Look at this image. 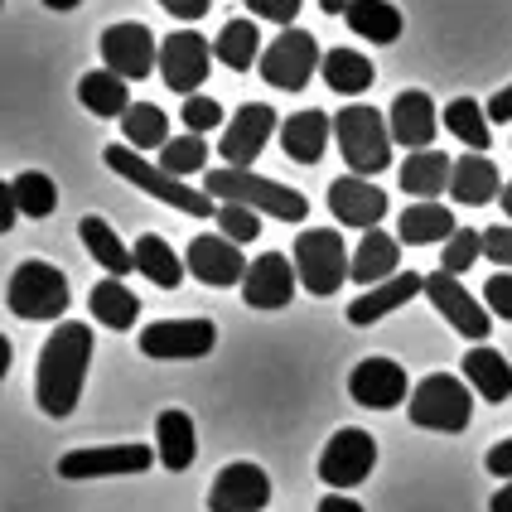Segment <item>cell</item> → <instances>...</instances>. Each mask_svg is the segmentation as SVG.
<instances>
[{
    "mask_svg": "<svg viewBox=\"0 0 512 512\" xmlns=\"http://www.w3.org/2000/svg\"><path fill=\"white\" fill-rule=\"evenodd\" d=\"M92 329L78 324V319H63L44 353H39V368H34V397H39V411L54 416V421H68L78 411V397H83L87 382V363H92Z\"/></svg>",
    "mask_w": 512,
    "mask_h": 512,
    "instance_id": "6da1fadb",
    "label": "cell"
},
{
    "mask_svg": "<svg viewBox=\"0 0 512 512\" xmlns=\"http://www.w3.org/2000/svg\"><path fill=\"white\" fill-rule=\"evenodd\" d=\"M203 194H213L223 203H247L261 218H281V223H305L310 218V199L300 189L276 184V179H266L256 170H232V165L208 170L203 174Z\"/></svg>",
    "mask_w": 512,
    "mask_h": 512,
    "instance_id": "7a4b0ae2",
    "label": "cell"
},
{
    "mask_svg": "<svg viewBox=\"0 0 512 512\" xmlns=\"http://www.w3.org/2000/svg\"><path fill=\"white\" fill-rule=\"evenodd\" d=\"M334 141H339V155L348 160V174L358 179H372V174L392 170V126H387V112H377L368 102H353L334 112Z\"/></svg>",
    "mask_w": 512,
    "mask_h": 512,
    "instance_id": "3957f363",
    "label": "cell"
},
{
    "mask_svg": "<svg viewBox=\"0 0 512 512\" xmlns=\"http://www.w3.org/2000/svg\"><path fill=\"white\" fill-rule=\"evenodd\" d=\"M406 416H411V426L421 430L459 435L474 421V392H469V382H459L455 372H430V377L416 382V392L406 401Z\"/></svg>",
    "mask_w": 512,
    "mask_h": 512,
    "instance_id": "277c9868",
    "label": "cell"
},
{
    "mask_svg": "<svg viewBox=\"0 0 512 512\" xmlns=\"http://www.w3.org/2000/svg\"><path fill=\"white\" fill-rule=\"evenodd\" d=\"M107 170L121 174V179H131L141 194H150V199L170 203V208H179V213H189V218H218V203H213V194H203V189H189L184 179H174V174H165L160 165H145L141 155H131L126 150V141L121 145H107Z\"/></svg>",
    "mask_w": 512,
    "mask_h": 512,
    "instance_id": "5b68a950",
    "label": "cell"
},
{
    "mask_svg": "<svg viewBox=\"0 0 512 512\" xmlns=\"http://www.w3.org/2000/svg\"><path fill=\"white\" fill-rule=\"evenodd\" d=\"M295 271H300V285L310 295H339L343 281H353V256L343 252V237L329 228H310L295 237Z\"/></svg>",
    "mask_w": 512,
    "mask_h": 512,
    "instance_id": "8992f818",
    "label": "cell"
},
{
    "mask_svg": "<svg viewBox=\"0 0 512 512\" xmlns=\"http://www.w3.org/2000/svg\"><path fill=\"white\" fill-rule=\"evenodd\" d=\"M5 310L20 314V319H63V310H68L63 271L49 261H20L5 285Z\"/></svg>",
    "mask_w": 512,
    "mask_h": 512,
    "instance_id": "52a82bcc",
    "label": "cell"
},
{
    "mask_svg": "<svg viewBox=\"0 0 512 512\" xmlns=\"http://www.w3.org/2000/svg\"><path fill=\"white\" fill-rule=\"evenodd\" d=\"M256 68H261V78L271 87L300 92V87L314 78V68H324V58H319L314 34H305V29H281V39L266 44V54H261Z\"/></svg>",
    "mask_w": 512,
    "mask_h": 512,
    "instance_id": "ba28073f",
    "label": "cell"
},
{
    "mask_svg": "<svg viewBox=\"0 0 512 512\" xmlns=\"http://www.w3.org/2000/svg\"><path fill=\"white\" fill-rule=\"evenodd\" d=\"M372 464H377V440H372L368 430L343 426L329 435V445H324V455H319V479L334 488V493H343V488L363 484L372 474Z\"/></svg>",
    "mask_w": 512,
    "mask_h": 512,
    "instance_id": "9c48e42d",
    "label": "cell"
},
{
    "mask_svg": "<svg viewBox=\"0 0 512 512\" xmlns=\"http://www.w3.org/2000/svg\"><path fill=\"white\" fill-rule=\"evenodd\" d=\"M208 68H213V44L203 39L199 29H174V34H165V44H160V78H165V87L184 92V102L199 97Z\"/></svg>",
    "mask_w": 512,
    "mask_h": 512,
    "instance_id": "30bf717a",
    "label": "cell"
},
{
    "mask_svg": "<svg viewBox=\"0 0 512 512\" xmlns=\"http://www.w3.org/2000/svg\"><path fill=\"white\" fill-rule=\"evenodd\" d=\"M102 63H107V73L136 83V78L160 73V44L141 20H126V25L102 29Z\"/></svg>",
    "mask_w": 512,
    "mask_h": 512,
    "instance_id": "8fae6325",
    "label": "cell"
},
{
    "mask_svg": "<svg viewBox=\"0 0 512 512\" xmlns=\"http://www.w3.org/2000/svg\"><path fill=\"white\" fill-rule=\"evenodd\" d=\"M218 343V324L213 319H160V324H145L141 329V353L145 358H203L213 353Z\"/></svg>",
    "mask_w": 512,
    "mask_h": 512,
    "instance_id": "7c38bea8",
    "label": "cell"
},
{
    "mask_svg": "<svg viewBox=\"0 0 512 512\" xmlns=\"http://www.w3.org/2000/svg\"><path fill=\"white\" fill-rule=\"evenodd\" d=\"M150 445H97V450H68L58 459L63 479H116V474H145L155 464Z\"/></svg>",
    "mask_w": 512,
    "mask_h": 512,
    "instance_id": "4fadbf2b",
    "label": "cell"
},
{
    "mask_svg": "<svg viewBox=\"0 0 512 512\" xmlns=\"http://www.w3.org/2000/svg\"><path fill=\"white\" fill-rule=\"evenodd\" d=\"M426 295H430V305L450 319V329H455V334H464L469 343H484L488 339L493 314H488V305H479V300L459 285V276H450V271H435V276H426Z\"/></svg>",
    "mask_w": 512,
    "mask_h": 512,
    "instance_id": "5bb4252c",
    "label": "cell"
},
{
    "mask_svg": "<svg viewBox=\"0 0 512 512\" xmlns=\"http://www.w3.org/2000/svg\"><path fill=\"white\" fill-rule=\"evenodd\" d=\"M411 382H406V368L397 358H363L358 368L348 372V397L368 411H392L401 401H411Z\"/></svg>",
    "mask_w": 512,
    "mask_h": 512,
    "instance_id": "9a60e30c",
    "label": "cell"
},
{
    "mask_svg": "<svg viewBox=\"0 0 512 512\" xmlns=\"http://www.w3.org/2000/svg\"><path fill=\"white\" fill-rule=\"evenodd\" d=\"M276 136V112L266 102H247L242 112L223 126V141H218V155L228 160L232 170H252L256 155L266 150V141Z\"/></svg>",
    "mask_w": 512,
    "mask_h": 512,
    "instance_id": "2e32d148",
    "label": "cell"
},
{
    "mask_svg": "<svg viewBox=\"0 0 512 512\" xmlns=\"http://www.w3.org/2000/svg\"><path fill=\"white\" fill-rule=\"evenodd\" d=\"M266 503H271V479L261 464L247 459L228 464L208 488V512H261Z\"/></svg>",
    "mask_w": 512,
    "mask_h": 512,
    "instance_id": "e0dca14e",
    "label": "cell"
},
{
    "mask_svg": "<svg viewBox=\"0 0 512 512\" xmlns=\"http://www.w3.org/2000/svg\"><path fill=\"white\" fill-rule=\"evenodd\" d=\"M247 271H252V261H242V247L228 242V237L203 232V237L189 242V276L194 281L213 285V290H228V285L247 281Z\"/></svg>",
    "mask_w": 512,
    "mask_h": 512,
    "instance_id": "ac0fdd59",
    "label": "cell"
},
{
    "mask_svg": "<svg viewBox=\"0 0 512 512\" xmlns=\"http://www.w3.org/2000/svg\"><path fill=\"white\" fill-rule=\"evenodd\" d=\"M295 285H300V271H295L290 256L261 252L252 261V271H247V281H242V300L252 310H285L290 295H295Z\"/></svg>",
    "mask_w": 512,
    "mask_h": 512,
    "instance_id": "d6986e66",
    "label": "cell"
},
{
    "mask_svg": "<svg viewBox=\"0 0 512 512\" xmlns=\"http://www.w3.org/2000/svg\"><path fill=\"white\" fill-rule=\"evenodd\" d=\"M329 213L339 218L343 228H358V232H372L382 228V218H387V194L368 184V179H358V174H343L329 184Z\"/></svg>",
    "mask_w": 512,
    "mask_h": 512,
    "instance_id": "ffe728a7",
    "label": "cell"
},
{
    "mask_svg": "<svg viewBox=\"0 0 512 512\" xmlns=\"http://www.w3.org/2000/svg\"><path fill=\"white\" fill-rule=\"evenodd\" d=\"M435 121H440V116H435V102H430L421 87L392 97L387 126H392V141L406 145L411 155H416V150H435Z\"/></svg>",
    "mask_w": 512,
    "mask_h": 512,
    "instance_id": "44dd1931",
    "label": "cell"
},
{
    "mask_svg": "<svg viewBox=\"0 0 512 512\" xmlns=\"http://www.w3.org/2000/svg\"><path fill=\"white\" fill-rule=\"evenodd\" d=\"M416 295H426V276H416V271H401V276H392V281L372 285V290H363L353 305H348V324L353 329H368V324H377L382 314L401 310V305H411Z\"/></svg>",
    "mask_w": 512,
    "mask_h": 512,
    "instance_id": "7402d4cb",
    "label": "cell"
},
{
    "mask_svg": "<svg viewBox=\"0 0 512 512\" xmlns=\"http://www.w3.org/2000/svg\"><path fill=\"white\" fill-rule=\"evenodd\" d=\"M401 194H416V203H435V194H450V179H455V160L435 145V150H416L401 160Z\"/></svg>",
    "mask_w": 512,
    "mask_h": 512,
    "instance_id": "603a6c76",
    "label": "cell"
},
{
    "mask_svg": "<svg viewBox=\"0 0 512 512\" xmlns=\"http://www.w3.org/2000/svg\"><path fill=\"white\" fill-rule=\"evenodd\" d=\"M334 141V116L329 112H295L281 121V145L295 165H319Z\"/></svg>",
    "mask_w": 512,
    "mask_h": 512,
    "instance_id": "cb8c5ba5",
    "label": "cell"
},
{
    "mask_svg": "<svg viewBox=\"0 0 512 512\" xmlns=\"http://www.w3.org/2000/svg\"><path fill=\"white\" fill-rule=\"evenodd\" d=\"M503 174H498V165L488 160V155H459L455 160V179H450V199L464 203V208H484V203L503 199Z\"/></svg>",
    "mask_w": 512,
    "mask_h": 512,
    "instance_id": "d4e9b609",
    "label": "cell"
},
{
    "mask_svg": "<svg viewBox=\"0 0 512 512\" xmlns=\"http://www.w3.org/2000/svg\"><path fill=\"white\" fill-rule=\"evenodd\" d=\"M392 276H401V242L382 228L363 232V242H358V252H353V281L372 290V285L392 281Z\"/></svg>",
    "mask_w": 512,
    "mask_h": 512,
    "instance_id": "484cf974",
    "label": "cell"
},
{
    "mask_svg": "<svg viewBox=\"0 0 512 512\" xmlns=\"http://www.w3.org/2000/svg\"><path fill=\"white\" fill-rule=\"evenodd\" d=\"M155 455L170 474H184L194 455H199V435H194V416L189 411H160L155 421Z\"/></svg>",
    "mask_w": 512,
    "mask_h": 512,
    "instance_id": "4316f807",
    "label": "cell"
},
{
    "mask_svg": "<svg viewBox=\"0 0 512 512\" xmlns=\"http://www.w3.org/2000/svg\"><path fill=\"white\" fill-rule=\"evenodd\" d=\"M464 382H469L484 401L498 406V401L512 397V363L498 353V348L479 343V348H469V353H464Z\"/></svg>",
    "mask_w": 512,
    "mask_h": 512,
    "instance_id": "83f0119b",
    "label": "cell"
},
{
    "mask_svg": "<svg viewBox=\"0 0 512 512\" xmlns=\"http://www.w3.org/2000/svg\"><path fill=\"white\" fill-rule=\"evenodd\" d=\"M459 232L455 213L445 203H411L397 218V242L406 247H430V242H450Z\"/></svg>",
    "mask_w": 512,
    "mask_h": 512,
    "instance_id": "f1b7e54d",
    "label": "cell"
},
{
    "mask_svg": "<svg viewBox=\"0 0 512 512\" xmlns=\"http://www.w3.org/2000/svg\"><path fill=\"white\" fill-rule=\"evenodd\" d=\"M343 20H348V29H353L358 39H372V44H397L401 25H406L392 0H348Z\"/></svg>",
    "mask_w": 512,
    "mask_h": 512,
    "instance_id": "f546056e",
    "label": "cell"
},
{
    "mask_svg": "<svg viewBox=\"0 0 512 512\" xmlns=\"http://www.w3.org/2000/svg\"><path fill=\"white\" fill-rule=\"evenodd\" d=\"M87 310H92V319H97V324H107V329H131V324L141 319V300L126 290V281L107 276V281L92 285Z\"/></svg>",
    "mask_w": 512,
    "mask_h": 512,
    "instance_id": "4dcf8cb0",
    "label": "cell"
},
{
    "mask_svg": "<svg viewBox=\"0 0 512 512\" xmlns=\"http://www.w3.org/2000/svg\"><path fill=\"white\" fill-rule=\"evenodd\" d=\"M78 237H83L87 256H97V266L112 271L116 281H121L126 271H136V252L107 228V218H83V223H78Z\"/></svg>",
    "mask_w": 512,
    "mask_h": 512,
    "instance_id": "1f68e13d",
    "label": "cell"
},
{
    "mask_svg": "<svg viewBox=\"0 0 512 512\" xmlns=\"http://www.w3.org/2000/svg\"><path fill=\"white\" fill-rule=\"evenodd\" d=\"M126 78H116L107 68H97V73H87L83 83H78V97H83V107L92 116H107V121H121V116L131 112L136 102H131V92H126Z\"/></svg>",
    "mask_w": 512,
    "mask_h": 512,
    "instance_id": "d6a6232c",
    "label": "cell"
},
{
    "mask_svg": "<svg viewBox=\"0 0 512 512\" xmlns=\"http://www.w3.org/2000/svg\"><path fill=\"white\" fill-rule=\"evenodd\" d=\"M131 252H136V271H141L145 281H155L160 290H179V285H184V271H189V266H179V256H174V247L165 237L145 232V237H136Z\"/></svg>",
    "mask_w": 512,
    "mask_h": 512,
    "instance_id": "836d02e7",
    "label": "cell"
},
{
    "mask_svg": "<svg viewBox=\"0 0 512 512\" xmlns=\"http://www.w3.org/2000/svg\"><path fill=\"white\" fill-rule=\"evenodd\" d=\"M261 34H256L252 20H228L223 25V34L213 39V58L223 63V68H232V73H247L252 63H261Z\"/></svg>",
    "mask_w": 512,
    "mask_h": 512,
    "instance_id": "e575fe53",
    "label": "cell"
},
{
    "mask_svg": "<svg viewBox=\"0 0 512 512\" xmlns=\"http://www.w3.org/2000/svg\"><path fill=\"white\" fill-rule=\"evenodd\" d=\"M324 83L343 92V97H358V92H368L377 83V73H372V58H363L358 49H329L324 54Z\"/></svg>",
    "mask_w": 512,
    "mask_h": 512,
    "instance_id": "d590c367",
    "label": "cell"
},
{
    "mask_svg": "<svg viewBox=\"0 0 512 512\" xmlns=\"http://www.w3.org/2000/svg\"><path fill=\"white\" fill-rule=\"evenodd\" d=\"M121 126H126V145H136V150H165L174 141L170 116L160 112L155 102H136L131 112L121 116Z\"/></svg>",
    "mask_w": 512,
    "mask_h": 512,
    "instance_id": "8d00e7d4",
    "label": "cell"
},
{
    "mask_svg": "<svg viewBox=\"0 0 512 512\" xmlns=\"http://www.w3.org/2000/svg\"><path fill=\"white\" fill-rule=\"evenodd\" d=\"M440 121H445V126H450V136H459L474 155H484L488 141H493V136H488V112L474 102V97H455V102L440 112Z\"/></svg>",
    "mask_w": 512,
    "mask_h": 512,
    "instance_id": "74e56055",
    "label": "cell"
},
{
    "mask_svg": "<svg viewBox=\"0 0 512 512\" xmlns=\"http://www.w3.org/2000/svg\"><path fill=\"white\" fill-rule=\"evenodd\" d=\"M10 189H15V203H20V213H25V218H49V213L58 208L54 179H49V174H39V170L15 174V179H10Z\"/></svg>",
    "mask_w": 512,
    "mask_h": 512,
    "instance_id": "f35d334b",
    "label": "cell"
},
{
    "mask_svg": "<svg viewBox=\"0 0 512 512\" xmlns=\"http://www.w3.org/2000/svg\"><path fill=\"white\" fill-rule=\"evenodd\" d=\"M208 141L203 136H174L165 150H160V170L174 174V179H189V174H203V165H208Z\"/></svg>",
    "mask_w": 512,
    "mask_h": 512,
    "instance_id": "ab89813d",
    "label": "cell"
},
{
    "mask_svg": "<svg viewBox=\"0 0 512 512\" xmlns=\"http://www.w3.org/2000/svg\"><path fill=\"white\" fill-rule=\"evenodd\" d=\"M218 228H223V237H228V242L247 247V242H256V237H261V213H256V208H247V203H218Z\"/></svg>",
    "mask_w": 512,
    "mask_h": 512,
    "instance_id": "60d3db41",
    "label": "cell"
},
{
    "mask_svg": "<svg viewBox=\"0 0 512 512\" xmlns=\"http://www.w3.org/2000/svg\"><path fill=\"white\" fill-rule=\"evenodd\" d=\"M484 256V232L474 228H459L450 242H445V256H440V271H450V276H459V271H474V261Z\"/></svg>",
    "mask_w": 512,
    "mask_h": 512,
    "instance_id": "b9f144b4",
    "label": "cell"
},
{
    "mask_svg": "<svg viewBox=\"0 0 512 512\" xmlns=\"http://www.w3.org/2000/svg\"><path fill=\"white\" fill-rule=\"evenodd\" d=\"M179 116H184L189 136H208V131H218V126H223V107H218L213 97H189Z\"/></svg>",
    "mask_w": 512,
    "mask_h": 512,
    "instance_id": "7bdbcfd3",
    "label": "cell"
},
{
    "mask_svg": "<svg viewBox=\"0 0 512 512\" xmlns=\"http://www.w3.org/2000/svg\"><path fill=\"white\" fill-rule=\"evenodd\" d=\"M484 305H488V314H498V319L512 324V271H493V276H488Z\"/></svg>",
    "mask_w": 512,
    "mask_h": 512,
    "instance_id": "ee69618b",
    "label": "cell"
},
{
    "mask_svg": "<svg viewBox=\"0 0 512 512\" xmlns=\"http://www.w3.org/2000/svg\"><path fill=\"white\" fill-rule=\"evenodd\" d=\"M484 256L493 266L512 271V223L508 228H484Z\"/></svg>",
    "mask_w": 512,
    "mask_h": 512,
    "instance_id": "f6af8a7d",
    "label": "cell"
},
{
    "mask_svg": "<svg viewBox=\"0 0 512 512\" xmlns=\"http://www.w3.org/2000/svg\"><path fill=\"white\" fill-rule=\"evenodd\" d=\"M300 5L305 0H247V10H252L256 20H276V25H290L300 15Z\"/></svg>",
    "mask_w": 512,
    "mask_h": 512,
    "instance_id": "bcb514c9",
    "label": "cell"
},
{
    "mask_svg": "<svg viewBox=\"0 0 512 512\" xmlns=\"http://www.w3.org/2000/svg\"><path fill=\"white\" fill-rule=\"evenodd\" d=\"M484 464H488V474H498L503 484H512V435H508V440H498V445L488 450Z\"/></svg>",
    "mask_w": 512,
    "mask_h": 512,
    "instance_id": "7dc6e473",
    "label": "cell"
},
{
    "mask_svg": "<svg viewBox=\"0 0 512 512\" xmlns=\"http://www.w3.org/2000/svg\"><path fill=\"white\" fill-rule=\"evenodd\" d=\"M160 5H165V10H170L174 20H203V15H208V5H213V0H160Z\"/></svg>",
    "mask_w": 512,
    "mask_h": 512,
    "instance_id": "c3c4849f",
    "label": "cell"
},
{
    "mask_svg": "<svg viewBox=\"0 0 512 512\" xmlns=\"http://www.w3.org/2000/svg\"><path fill=\"white\" fill-rule=\"evenodd\" d=\"M488 121H508L512 126V87H503V92H493V97H488Z\"/></svg>",
    "mask_w": 512,
    "mask_h": 512,
    "instance_id": "681fc988",
    "label": "cell"
},
{
    "mask_svg": "<svg viewBox=\"0 0 512 512\" xmlns=\"http://www.w3.org/2000/svg\"><path fill=\"white\" fill-rule=\"evenodd\" d=\"M15 218H20V203H15V189L10 184H0V232L15 228Z\"/></svg>",
    "mask_w": 512,
    "mask_h": 512,
    "instance_id": "f907efd6",
    "label": "cell"
},
{
    "mask_svg": "<svg viewBox=\"0 0 512 512\" xmlns=\"http://www.w3.org/2000/svg\"><path fill=\"white\" fill-rule=\"evenodd\" d=\"M319 512H363V503H353L348 493H329V498H319Z\"/></svg>",
    "mask_w": 512,
    "mask_h": 512,
    "instance_id": "816d5d0a",
    "label": "cell"
},
{
    "mask_svg": "<svg viewBox=\"0 0 512 512\" xmlns=\"http://www.w3.org/2000/svg\"><path fill=\"white\" fill-rule=\"evenodd\" d=\"M488 512H512V484H503L498 493H493V503H488Z\"/></svg>",
    "mask_w": 512,
    "mask_h": 512,
    "instance_id": "f5cc1de1",
    "label": "cell"
},
{
    "mask_svg": "<svg viewBox=\"0 0 512 512\" xmlns=\"http://www.w3.org/2000/svg\"><path fill=\"white\" fill-rule=\"evenodd\" d=\"M10 363H15V348H10V339H0V377L10 372Z\"/></svg>",
    "mask_w": 512,
    "mask_h": 512,
    "instance_id": "db71d44e",
    "label": "cell"
},
{
    "mask_svg": "<svg viewBox=\"0 0 512 512\" xmlns=\"http://www.w3.org/2000/svg\"><path fill=\"white\" fill-rule=\"evenodd\" d=\"M319 10H324V15H343V10H348V0H319Z\"/></svg>",
    "mask_w": 512,
    "mask_h": 512,
    "instance_id": "11a10c76",
    "label": "cell"
},
{
    "mask_svg": "<svg viewBox=\"0 0 512 512\" xmlns=\"http://www.w3.org/2000/svg\"><path fill=\"white\" fill-rule=\"evenodd\" d=\"M498 203H503V213H508V223H512V179H508V189H503V199Z\"/></svg>",
    "mask_w": 512,
    "mask_h": 512,
    "instance_id": "9f6ffc18",
    "label": "cell"
},
{
    "mask_svg": "<svg viewBox=\"0 0 512 512\" xmlns=\"http://www.w3.org/2000/svg\"><path fill=\"white\" fill-rule=\"evenodd\" d=\"M44 5H49V10H73L78 0H44Z\"/></svg>",
    "mask_w": 512,
    "mask_h": 512,
    "instance_id": "6f0895ef",
    "label": "cell"
}]
</instances>
